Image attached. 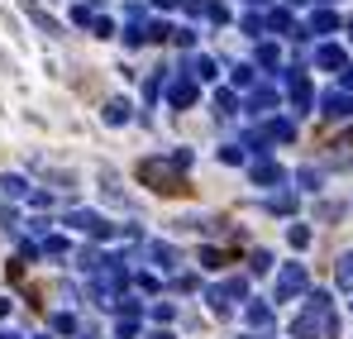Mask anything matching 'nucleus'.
Masks as SVG:
<instances>
[{"mask_svg":"<svg viewBox=\"0 0 353 339\" xmlns=\"http://www.w3.org/2000/svg\"><path fill=\"white\" fill-rule=\"evenodd\" d=\"M186 168H176L172 153L168 158H143L139 163V182L143 186H153V191H163V196H181L186 191V177H181Z\"/></svg>","mask_w":353,"mask_h":339,"instance_id":"obj_1","label":"nucleus"},{"mask_svg":"<svg viewBox=\"0 0 353 339\" xmlns=\"http://www.w3.org/2000/svg\"><path fill=\"white\" fill-rule=\"evenodd\" d=\"M305 287H310V273H305L301 263H287V268L277 273V287H272V301H277V306H282V301H296V296H301Z\"/></svg>","mask_w":353,"mask_h":339,"instance_id":"obj_2","label":"nucleus"},{"mask_svg":"<svg viewBox=\"0 0 353 339\" xmlns=\"http://www.w3.org/2000/svg\"><path fill=\"white\" fill-rule=\"evenodd\" d=\"M67 225L91 234V239H110V234H115V225H110L105 215H96V211H67Z\"/></svg>","mask_w":353,"mask_h":339,"instance_id":"obj_3","label":"nucleus"},{"mask_svg":"<svg viewBox=\"0 0 353 339\" xmlns=\"http://www.w3.org/2000/svg\"><path fill=\"white\" fill-rule=\"evenodd\" d=\"M196 96H201V81H191V77L168 81V106H172V110H191V106H196Z\"/></svg>","mask_w":353,"mask_h":339,"instance_id":"obj_4","label":"nucleus"},{"mask_svg":"<svg viewBox=\"0 0 353 339\" xmlns=\"http://www.w3.org/2000/svg\"><path fill=\"white\" fill-rule=\"evenodd\" d=\"M248 177H253V186H282V182H287V168H282L277 158H258V163L248 168Z\"/></svg>","mask_w":353,"mask_h":339,"instance_id":"obj_5","label":"nucleus"},{"mask_svg":"<svg viewBox=\"0 0 353 339\" xmlns=\"http://www.w3.org/2000/svg\"><path fill=\"white\" fill-rule=\"evenodd\" d=\"M287 91H292L296 110H310V106H315V91H310V77H305V72H287Z\"/></svg>","mask_w":353,"mask_h":339,"instance_id":"obj_6","label":"nucleus"},{"mask_svg":"<svg viewBox=\"0 0 353 339\" xmlns=\"http://www.w3.org/2000/svg\"><path fill=\"white\" fill-rule=\"evenodd\" d=\"M181 77H191V81H215V77H220V62H215V57H205V53H196V57H186Z\"/></svg>","mask_w":353,"mask_h":339,"instance_id":"obj_7","label":"nucleus"},{"mask_svg":"<svg viewBox=\"0 0 353 339\" xmlns=\"http://www.w3.org/2000/svg\"><path fill=\"white\" fill-rule=\"evenodd\" d=\"M315 67H320V72H344V67H349V53H344L339 43H320V48H315Z\"/></svg>","mask_w":353,"mask_h":339,"instance_id":"obj_8","label":"nucleus"},{"mask_svg":"<svg viewBox=\"0 0 353 339\" xmlns=\"http://www.w3.org/2000/svg\"><path fill=\"white\" fill-rule=\"evenodd\" d=\"M320 115H330V119H339V115H353V96L339 86V91H325L320 96Z\"/></svg>","mask_w":353,"mask_h":339,"instance_id":"obj_9","label":"nucleus"},{"mask_svg":"<svg viewBox=\"0 0 353 339\" xmlns=\"http://www.w3.org/2000/svg\"><path fill=\"white\" fill-rule=\"evenodd\" d=\"M258 139H263V144H292L296 124H292V119H268V124L258 129Z\"/></svg>","mask_w":353,"mask_h":339,"instance_id":"obj_10","label":"nucleus"},{"mask_svg":"<svg viewBox=\"0 0 353 339\" xmlns=\"http://www.w3.org/2000/svg\"><path fill=\"white\" fill-rule=\"evenodd\" d=\"M186 10H191L196 19H210V24H225V19H230V10H225L220 0H191Z\"/></svg>","mask_w":353,"mask_h":339,"instance_id":"obj_11","label":"nucleus"},{"mask_svg":"<svg viewBox=\"0 0 353 339\" xmlns=\"http://www.w3.org/2000/svg\"><path fill=\"white\" fill-rule=\"evenodd\" d=\"M334 29H339V14H334L330 5H320V10L310 14V24H305L301 34H334Z\"/></svg>","mask_w":353,"mask_h":339,"instance_id":"obj_12","label":"nucleus"},{"mask_svg":"<svg viewBox=\"0 0 353 339\" xmlns=\"http://www.w3.org/2000/svg\"><path fill=\"white\" fill-rule=\"evenodd\" d=\"M263 24H268L272 34H292V39H305V34L296 29V19H292V10H287V5H282V10H272V14H268Z\"/></svg>","mask_w":353,"mask_h":339,"instance_id":"obj_13","label":"nucleus"},{"mask_svg":"<svg viewBox=\"0 0 353 339\" xmlns=\"http://www.w3.org/2000/svg\"><path fill=\"white\" fill-rule=\"evenodd\" d=\"M272 106H277V86H258V91L243 101V110H248V115H268Z\"/></svg>","mask_w":353,"mask_h":339,"instance_id":"obj_14","label":"nucleus"},{"mask_svg":"<svg viewBox=\"0 0 353 339\" xmlns=\"http://www.w3.org/2000/svg\"><path fill=\"white\" fill-rule=\"evenodd\" d=\"M243 316H248V325H253V330H268V325L277 320V311H272L268 301H248V311H243Z\"/></svg>","mask_w":353,"mask_h":339,"instance_id":"obj_15","label":"nucleus"},{"mask_svg":"<svg viewBox=\"0 0 353 339\" xmlns=\"http://www.w3.org/2000/svg\"><path fill=\"white\" fill-rule=\"evenodd\" d=\"M129 119H134V106L124 96H110L105 101V124H129Z\"/></svg>","mask_w":353,"mask_h":339,"instance_id":"obj_16","label":"nucleus"},{"mask_svg":"<svg viewBox=\"0 0 353 339\" xmlns=\"http://www.w3.org/2000/svg\"><path fill=\"white\" fill-rule=\"evenodd\" d=\"M148 258L168 273V268H176V258H181V253H176V244H163V239H158V244H148Z\"/></svg>","mask_w":353,"mask_h":339,"instance_id":"obj_17","label":"nucleus"},{"mask_svg":"<svg viewBox=\"0 0 353 339\" xmlns=\"http://www.w3.org/2000/svg\"><path fill=\"white\" fill-rule=\"evenodd\" d=\"M205 301H210V311H215V316H230V311H234L230 287H210V291H205Z\"/></svg>","mask_w":353,"mask_h":339,"instance_id":"obj_18","label":"nucleus"},{"mask_svg":"<svg viewBox=\"0 0 353 339\" xmlns=\"http://www.w3.org/2000/svg\"><path fill=\"white\" fill-rule=\"evenodd\" d=\"M292 335L296 339H315V335H320V316H315V311L296 316V320H292Z\"/></svg>","mask_w":353,"mask_h":339,"instance_id":"obj_19","label":"nucleus"},{"mask_svg":"<svg viewBox=\"0 0 353 339\" xmlns=\"http://www.w3.org/2000/svg\"><path fill=\"white\" fill-rule=\"evenodd\" d=\"M239 110V91L234 86H220L215 91V115H234Z\"/></svg>","mask_w":353,"mask_h":339,"instance_id":"obj_20","label":"nucleus"},{"mask_svg":"<svg viewBox=\"0 0 353 339\" xmlns=\"http://www.w3.org/2000/svg\"><path fill=\"white\" fill-rule=\"evenodd\" d=\"M172 34H176V24H163V19H153V24H143V39H148V43H168Z\"/></svg>","mask_w":353,"mask_h":339,"instance_id":"obj_21","label":"nucleus"},{"mask_svg":"<svg viewBox=\"0 0 353 339\" xmlns=\"http://www.w3.org/2000/svg\"><path fill=\"white\" fill-rule=\"evenodd\" d=\"M0 191L19 201V196H29V182H24V177H14V172H5V177H0Z\"/></svg>","mask_w":353,"mask_h":339,"instance_id":"obj_22","label":"nucleus"},{"mask_svg":"<svg viewBox=\"0 0 353 339\" xmlns=\"http://www.w3.org/2000/svg\"><path fill=\"white\" fill-rule=\"evenodd\" d=\"M334 282L344 287V291H353V253H344V258L334 263Z\"/></svg>","mask_w":353,"mask_h":339,"instance_id":"obj_23","label":"nucleus"},{"mask_svg":"<svg viewBox=\"0 0 353 339\" xmlns=\"http://www.w3.org/2000/svg\"><path fill=\"white\" fill-rule=\"evenodd\" d=\"M163 81H168V72H163V67H158V72H148V86H143V101H148V106L163 96Z\"/></svg>","mask_w":353,"mask_h":339,"instance_id":"obj_24","label":"nucleus"},{"mask_svg":"<svg viewBox=\"0 0 353 339\" xmlns=\"http://www.w3.org/2000/svg\"><path fill=\"white\" fill-rule=\"evenodd\" d=\"M39 253H48V258H62V253H67V239H62V234H43Z\"/></svg>","mask_w":353,"mask_h":339,"instance_id":"obj_25","label":"nucleus"},{"mask_svg":"<svg viewBox=\"0 0 353 339\" xmlns=\"http://www.w3.org/2000/svg\"><path fill=\"white\" fill-rule=\"evenodd\" d=\"M268 211H272V215H292V211H296V196H292V191L272 196V201H268Z\"/></svg>","mask_w":353,"mask_h":339,"instance_id":"obj_26","label":"nucleus"},{"mask_svg":"<svg viewBox=\"0 0 353 339\" xmlns=\"http://www.w3.org/2000/svg\"><path fill=\"white\" fill-rule=\"evenodd\" d=\"M220 163H230V168H234V163H248V148H243V144H225V148H220Z\"/></svg>","mask_w":353,"mask_h":339,"instance_id":"obj_27","label":"nucleus"},{"mask_svg":"<svg viewBox=\"0 0 353 339\" xmlns=\"http://www.w3.org/2000/svg\"><path fill=\"white\" fill-rule=\"evenodd\" d=\"M296 182H301V191H315V186L325 182V172H320V168H301V172H296Z\"/></svg>","mask_w":353,"mask_h":339,"instance_id":"obj_28","label":"nucleus"},{"mask_svg":"<svg viewBox=\"0 0 353 339\" xmlns=\"http://www.w3.org/2000/svg\"><path fill=\"white\" fill-rule=\"evenodd\" d=\"M53 335H77V316L72 311H58L53 316Z\"/></svg>","mask_w":353,"mask_h":339,"instance_id":"obj_29","label":"nucleus"},{"mask_svg":"<svg viewBox=\"0 0 353 339\" xmlns=\"http://www.w3.org/2000/svg\"><path fill=\"white\" fill-rule=\"evenodd\" d=\"M287 244L292 249H310V225H292L287 229Z\"/></svg>","mask_w":353,"mask_h":339,"instance_id":"obj_30","label":"nucleus"},{"mask_svg":"<svg viewBox=\"0 0 353 339\" xmlns=\"http://www.w3.org/2000/svg\"><path fill=\"white\" fill-rule=\"evenodd\" d=\"M282 53H277V43H258V67H277Z\"/></svg>","mask_w":353,"mask_h":339,"instance_id":"obj_31","label":"nucleus"},{"mask_svg":"<svg viewBox=\"0 0 353 339\" xmlns=\"http://www.w3.org/2000/svg\"><path fill=\"white\" fill-rule=\"evenodd\" d=\"M230 263V253H220V249H201V268H225Z\"/></svg>","mask_w":353,"mask_h":339,"instance_id":"obj_32","label":"nucleus"},{"mask_svg":"<svg viewBox=\"0 0 353 339\" xmlns=\"http://www.w3.org/2000/svg\"><path fill=\"white\" fill-rule=\"evenodd\" d=\"M153 320H158V325H172V320H176V306H172V301H158V306H153Z\"/></svg>","mask_w":353,"mask_h":339,"instance_id":"obj_33","label":"nucleus"},{"mask_svg":"<svg viewBox=\"0 0 353 339\" xmlns=\"http://www.w3.org/2000/svg\"><path fill=\"white\" fill-rule=\"evenodd\" d=\"M91 19H96V10H91V5H77V10H72V24H81V29H91Z\"/></svg>","mask_w":353,"mask_h":339,"instance_id":"obj_34","label":"nucleus"},{"mask_svg":"<svg viewBox=\"0 0 353 339\" xmlns=\"http://www.w3.org/2000/svg\"><path fill=\"white\" fill-rule=\"evenodd\" d=\"M91 34H96V39H110V34H115V24H110L105 14H96V19H91Z\"/></svg>","mask_w":353,"mask_h":339,"instance_id":"obj_35","label":"nucleus"},{"mask_svg":"<svg viewBox=\"0 0 353 339\" xmlns=\"http://www.w3.org/2000/svg\"><path fill=\"white\" fill-rule=\"evenodd\" d=\"M239 29H243V34H248V39H263V29H268V24H263V19H258V14H248V19H243V24H239Z\"/></svg>","mask_w":353,"mask_h":339,"instance_id":"obj_36","label":"nucleus"},{"mask_svg":"<svg viewBox=\"0 0 353 339\" xmlns=\"http://www.w3.org/2000/svg\"><path fill=\"white\" fill-rule=\"evenodd\" d=\"M268 268H272V253H263V249H258V253L248 258V273H268Z\"/></svg>","mask_w":353,"mask_h":339,"instance_id":"obj_37","label":"nucleus"},{"mask_svg":"<svg viewBox=\"0 0 353 339\" xmlns=\"http://www.w3.org/2000/svg\"><path fill=\"white\" fill-rule=\"evenodd\" d=\"M230 296H234V301H248V278H230Z\"/></svg>","mask_w":353,"mask_h":339,"instance_id":"obj_38","label":"nucleus"},{"mask_svg":"<svg viewBox=\"0 0 353 339\" xmlns=\"http://www.w3.org/2000/svg\"><path fill=\"white\" fill-rule=\"evenodd\" d=\"M253 86V67H234V91H248Z\"/></svg>","mask_w":353,"mask_h":339,"instance_id":"obj_39","label":"nucleus"},{"mask_svg":"<svg viewBox=\"0 0 353 339\" xmlns=\"http://www.w3.org/2000/svg\"><path fill=\"white\" fill-rule=\"evenodd\" d=\"M134 287H139V291H158V273H139V278H134Z\"/></svg>","mask_w":353,"mask_h":339,"instance_id":"obj_40","label":"nucleus"},{"mask_svg":"<svg viewBox=\"0 0 353 339\" xmlns=\"http://www.w3.org/2000/svg\"><path fill=\"white\" fill-rule=\"evenodd\" d=\"M124 43H129V48H139V43H148V39H143V24H129V29H124Z\"/></svg>","mask_w":353,"mask_h":339,"instance_id":"obj_41","label":"nucleus"},{"mask_svg":"<svg viewBox=\"0 0 353 339\" xmlns=\"http://www.w3.org/2000/svg\"><path fill=\"white\" fill-rule=\"evenodd\" d=\"M115 339H139V320H119V325H115Z\"/></svg>","mask_w":353,"mask_h":339,"instance_id":"obj_42","label":"nucleus"},{"mask_svg":"<svg viewBox=\"0 0 353 339\" xmlns=\"http://www.w3.org/2000/svg\"><path fill=\"white\" fill-rule=\"evenodd\" d=\"M176 291H196V287H201V278H191V273H181V278H176Z\"/></svg>","mask_w":353,"mask_h":339,"instance_id":"obj_43","label":"nucleus"},{"mask_svg":"<svg viewBox=\"0 0 353 339\" xmlns=\"http://www.w3.org/2000/svg\"><path fill=\"white\" fill-rule=\"evenodd\" d=\"M34 24H39V29H48V34H58V19H48L43 10H34Z\"/></svg>","mask_w":353,"mask_h":339,"instance_id":"obj_44","label":"nucleus"},{"mask_svg":"<svg viewBox=\"0 0 353 339\" xmlns=\"http://www.w3.org/2000/svg\"><path fill=\"white\" fill-rule=\"evenodd\" d=\"M310 311H330V291H310Z\"/></svg>","mask_w":353,"mask_h":339,"instance_id":"obj_45","label":"nucleus"},{"mask_svg":"<svg viewBox=\"0 0 353 339\" xmlns=\"http://www.w3.org/2000/svg\"><path fill=\"white\" fill-rule=\"evenodd\" d=\"M172 43H181V48H191V43H196V34H191V29H176V34H172Z\"/></svg>","mask_w":353,"mask_h":339,"instance_id":"obj_46","label":"nucleus"},{"mask_svg":"<svg viewBox=\"0 0 353 339\" xmlns=\"http://www.w3.org/2000/svg\"><path fill=\"white\" fill-rule=\"evenodd\" d=\"M339 81H344V91H353V62L344 67V72H339Z\"/></svg>","mask_w":353,"mask_h":339,"instance_id":"obj_47","label":"nucleus"},{"mask_svg":"<svg viewBox=\"0 0 353 339\" xmlns=\"http://www.w3.org/2000/svg\"><path fill=\"white\" fill-rule=\"evenodd\" d=\"M143 339H176V335H172V330H168V325H158L153 335H143Z\"/></svg>","mask_w":353,"mask_h":339,"instance_id":"obj_48","label":"nucleus"},{"mask_svg":"<svg viewBox=\"0 0 353 339\" xmlns=\"http://www.w3.org/2000/svg\"><path fill=\"white\" fill-rule=\"evenodd\" d=\"M5 316H10V296H0V320H5Z\"/></svg>","mask_w":353,"mask_h":339,"instance_id":"obj_49","label":"nucleus"},{"mask_svg":"<svg viewBox=\"0 0 353 339\" xmlns=\"http://www.w3.org/2000/svg\"><path fill=\"white\" fill-rule=\"evenodd\" d=\"M153 5H158V10H172V5H181V0H153Z\"/></svg>","mask_w":353,"mask_h":339,"instance_id":"obj_50","label":"nucleus"},{"mask_svg":"<svg viewBox=\"0 0 353 339\" xmlns=\"http://www.w3.org/2000/svg\"><path fill=\"white\" fill-rule=\"evenodd\" d=\"M0 339H24V335H14V330H5V335H0Z\"/></svg>","mask_w":353,"mask_h":339,"instance_id":"obj_51","label":"nucleus"},{"mask_svg":"<svg viewBox=\"0 0 353 339\" xmlns=\"http://www.w3.org/2000/svg\"><path fill=\"white\" fill-rule=\"evenodd\" d=\"M344 148H353V134H349V139H344Z\"/></svg>","mask_w":353,"mask_h":339,"instance_id":"obj_52","label":"nucleus"},{"mask_svg":"<svg viewBox=\"0 0 353 339\" xmlns=\"http://www.w3.org/2000/svg\"><path fill=\"white\" fill-rule=\"evenodd\" d=\"M248 339H272V335H248Z\"/></svg>","mask_w":353,"mask_h":339,"instance_id":"obj_53","label":"nucleus"},{"mask_svg":"<svg viewBox=\"0 0 353 339\" xmlns=\"http://www.w3.org/2000/svg\"><path fill=\"white\" fill-rule=\"evenodd\" d=\"M287 5H305V0H287Z\"/></svg>","mask_w":353,"mask_h":339,"instance_id":"obj_54","label":"nucleus"},{"mask_svg":"<svg viewBox=\"0 0 353 339\" xmlns=\"http://www.w3.org/2000/svg\"><path fill=\"white\" fill-rule=\"evenodd\" d=\"M248 5H263V0H248Z\"/></svg>","mask_w":353,"mask_h":339,"instance_id":"obj_55","label":"nucleus"},{"mask_svg":"<svg viewBox=\"0 0 353 339\" xmlns=\"http://www.w3.org/2000/svg\"><path fill=\"white\" fill-rule=\"evenodd\" d=\"M81 339H96V335H81Z\"/></svg>","mask_w":353,"mask_h":339,"instance_id":"obj_56","label":"nucleus"},{"mask_svg":"<svg viewBox=\"0 0 353 339\" xmlns=\"http://www.w3.org/2000/svg\"><path fill=\"white\" fill-rule=\"evenodd\" d=\"M349 34H353V19H349Z\"/></svg>","mask_w":353,"mask_h":339,"instance_id":"obj_57","label":"nucleus"},{"mask_svg":"<svg viewBox=\"0 0 353 339\" xmlns=\"http://www.w3.org/2000/svg\"><path fill=\"white\" fill-rule=\"evenodd\" d=\"M320 5H330V0H320Z\"/></svg>","mask_w":353,"mask_h":339,"instance_id":"obj_58","label":"nucleus"}]
</instances>
